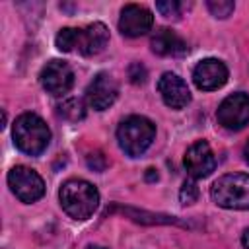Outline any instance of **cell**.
I'll return each instance as SVG.
<instances>
[{"mask_svg":"<svg viewBox=\"0 0 249 249\" xmlns=\"http://www.w3.org/2000/svg\"><path fill=\"white\" fill-rule=\"evenodd\" d=\"M56 49L62 53L78 51L84 56H93L101 53L109 43V31L103 23L95 21L82 29L78 27H62L56 33Z\"/></svg>","mask_w":249,"mask_h":249,"instance_id":"6da1fadb","label":"cell"},{"mask_svg":"<svg viewBox=\"0 0 249 249\" xmlns=\"http://www.w3.org/2000/svg\"><path fill=\"white\" fill-rule=\"evenodd\" d=\"M58 200L62 210L74 220H88L99 204L97 189L84 179H68L58 191Z\"/></svg>","mask_w":249,"mask_h":249,"instance_id":"7a4b0ae2","label":"cell"},{"mask_svg":"<svg viewBox=\"0 0 249 249\" xmlns=\"http://www.w3.org/2000/svg\"><path fill=\"white\" fill-rule=\"evenodd\" d=\"M14 144L27 156H39L51 142V130L47 123L35 113H23L14 123Z\"/></svg>","mask_w":249,"mask_h":249,"instance_id":"3957f363","label":"cell"},{"mask_svg":"<svg viewBox=\"0 0 249 249\" xmlns=\"http://www.w3.org/2000/svg\"><path fill=\"white\" fill-rule=\"evenodd\" d=\"M154 136H156V124L150 119L140 115L126 117L117 128L119 146L130 158L142 156L150 148Z\"/></svg>","mask_w":249,"mask_h":249,"instance_id":"277c9868","label":"cell"},{"mask_svg":"<svg viewBox=\"0 0 249 249\" xmlns=\"http://www.w3.org/2000/svg\"><path fill=\"white\" fill-rule=\"evenodd\" d=\"M212 200L230 210H249V175L228 173L214 181L210 189Z\"/></svg>","mask_w":249,"mask_h":249,"instance_id":"5b68a950","label":"cell"},{"mask_svg":"<svg viewBox=\"0 0 249 249\" xmlns=\"http://www.w3.org/2000/svg\"><path fill=\"white\" fill-rule=\"evenodd\" d=\"M8 185L21 202H35L45 195V183L41 175L25 165H16L10 169Z\"/></svg>","mask_w":249,"mask_h":249,"instance_id":"8992f818","label":"cell"},{"mask_svg":"<svg viewBox=\"0 0 249 249\" xmlns=\"http://www.w3.org/2000/svg\"><path fill=\"white\" fill-rule=\"evenodd\" d=\"M218 123L228 130H239L249 123V95L243 91L228 95L218 111H216Z\"/></svg>","mask_w":249,"mask_h":249,"instance_id":"52a82bcc","label":"cell"},{"mask_svg":"<svg viewBox=\"0 0 249 249\" xmlns=\"http://www.w3.org/2000/svg\"><path fill=\"white\" fill-rule=\"evenodd\" d=\"M39 82H41L43 89L49 91L51 95H62V93L70 91V88L74 84V72L68 62L51 60L43 66V70L39 74Z\"/></svg>","mask_w":249,"mask_h":249,"instance_id":"ba28073f","label":"cell"},{"mask_svg":"<svg viewBox=\"0 0 249 249\" xmlns=\"http://www.w3.org/2000/svg\"><path fill=\"white\" fill-rule=\"evenodd\" d=\"M183 165L193 179L208 177L216 167V158H214L210 144L206 140H198L193 146H189V150L185 152V158H183Z\"/></svg>","mask_w":249,"mask_h":249,"instance_id":"9c48e42d","label":"cell"},{"mask_svg":"<svg viewBox=\"0 0 249 249\" xmlns=\"http://www.w3.org/2000/svg\"><path fill=\"white\" fill-rule=\"evenodd\" d=\"M117 93H119V88H117L115 78L109 76L107 72H99L86 88V101L91 109L103 111L115 103Z\"/></svg>","mask_w":249,"mask_h":249,"instance_id":"30bf717a","label":"cell"},{"mask_svg":"<svg viewBox=\"0 0 249 249\" xmlns=\"http://www.w3.org/2000/svg\"><path fill=\"white\" fill-rule=\"evenodd\" d=\"M152 25H154V16L144 6L126 4L121 10L119 31L123 35H126V37H140V35L148 33L152 29Z\"/></svg>","mask_w":249,"mask_h":249,"instance_id":"8fae6325","label":"cell"},{"mask_svg":"<svg viewBox=\"0 0 249 249\" xmlns=\"http://www.w3.org/2000/svg\"><path fill=\"white\" fill-rule=\"evenodd\" d=\"M195 86L202 91H212L228 82V68L218 58H204L193 70Z\"/></svg>","mask_w":249,"mask_h":249,"instance_id":"7c38bea8","label":"cell"},{"mask_svg":"<svg viewBox=\"0 0 249 249\" xmlns=\"http://www.w3.org/2000/svg\"><path fill=\"white\" fill-rule=\"evenodd\" d=\"M158 91L163 103L171 109H183L191 103V91L187 88V82L173 72L161 74V78L158 80Z\"/></svg>","mask_w":249,"mask_h":249,"instance_id":"4fadbf2b","label":"cell"},{"mask_svg":"<svg viewBox=\"0 0 249 249\" xmlns=\"http://www.w3.org/2000/svg\"><path fill=\"white\" fill-rule=\"evenodd\" d=\"M150 47L160 56H179L187 53V43L167 27H161L152 35Z\"/></svg>","mask_w":249,"mask_h":249,"instance_id":"5bb4252c","label":"cell"},{"mask_svg":"<svg viewBox=\"0 0 249 249\" xmlns=\"http://www.w3.org/2000/svg\"><path fill=\"white\" fill-rule=\"evenodd\" d=\"M56 109H58V115H60L62 119H66V121H80V119H84V115H86L84 103H82L80 99H74V97L62 101Z\"/></svg>","mask_w":249,"mask_h":249,"instance_id":"9a60e30c","label":"cell"},{"mask_svg":"<svg viewBox=\"0 0 249 249\" xmlns=\"http://www.w3.org/2000/svg\"><path fill=\"white\" fill-rule=\"evenodd\" d=\"M185 8V4H181V2H177V0H160V2H156V10L163 16V18H167V19H177L179 16H181V10Z\"/></svg>","mask_w":249,"mask_h":249,"instance_id":"2e32d148","label":"cell"},{"mask_svg":"<svg viewBox=\"0 0 249 249\" xmlns=\"http://www.w3.org/2000/svg\"><path fill=\"white\" fill-rule=\"evenodd\" d=\"M206 6H208V10H210V14H212L214 18H220V19L231 16V12H233V8H235V4H233L231 0H208Z\"/></svg>","mask_w":249,"mask_h":249,"instance_id":"e0dca14e","label":"cell"},{"mask_svg":"<svg viewBox=\"0 0 249 249\" xmlns=\"http://www.w3.org/2000/svg\"><path fill=\"white\" fill-rule=\"evenodd\" d=\"M179 198H181L183 204H193V202H196V198H198V187L195 185V181H185V183H183V187H181V191H179Z\"/></svg>","mask_w":249,"mask_h":249,"instance_id":"ac0fdd59","label":"cell"},{"mask_svg":"<svg viewBox=\"0 0 249 249\" xmlns=\"http://www.w3.org/2000/svg\"><path fill=\"white\" fill-rule=\"evenodd\" d=\"M128 76H130V82H132V84H144V82H146V68H144L142 64L134 62V64H130V68H128Z\"/></svg>","mask_w":249,"mask_h":249,"instance_id":"d6986e66","label":"cell"},{"mask_svg":"<svg viewBox=\"0 0 249 249\" xmlns=\"http://www.w3.org/2000/svg\"><path fill=\"white\" fill-rule=\"evenodd\" d=\"M88 165H89L91 169H95V171H101V169H105V165H107V160L103 158V154L95 152V154L88 156Z\"/></svg>","mask_w":249,"mask_h":249,"instance_id":"ffe728a7","label":"cell"},{"mask_svg":"<svg viewBox=\"0 0 249 249\" xmlns=\"http://www.w3.org/2000/svg\"><path fill=\"white\" fill-rule=\"evenodd\" d=\"M241 243H243V247L245 249H249V228L243 231V237H241Z\"/></svg>","mask_w":249,"mask_h":249,"instance_id":"44dd1931","label":"cell"},{"mask_svg":"<svg viewBox=\"0 0 249 249\" xmlns=\"http://www.w3.org/2000/svg\"><path fill=\"white\" fill-rule=\"evenodd\" d=\"M146 179H148V181H156V179H158V173H156V169H148V173H146Z\"/></svg>","mask_w":249,"mask_h":249,"instance_id":"7402d4cb","label":"cell"},{"mask_svg":"<svg viewBox=\"0 0 249 249\" xmlns=\"http://www.w3.org/2000/svg\"><path fill=\"white\" fill-rule=\"evenodd\" d=\"M243 156H245V161L249 163V140H247V144H245V148H243Z\"/></svg>","mask_w":249,"mask_h":249,"instance_id":"603a6c76","label":"cell"},{"mask_svg":"<svg viewBox=\"0 0 249 249\" xmlns=\"http://www.w3.org/2000/svg\"><path fill=\"white\" fill-rule=\"evenodd\" d=\"M86 249H107V247H101V245H88Z\"/></svg>","mask_w":249,"mask_h":249,"instance_id":"cb8c5ba5","label":"cell"}]
</instances>
